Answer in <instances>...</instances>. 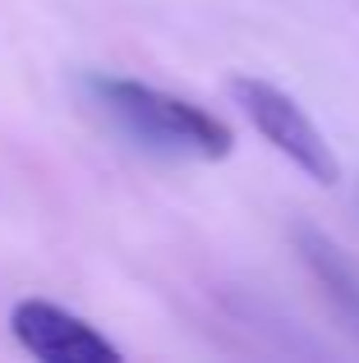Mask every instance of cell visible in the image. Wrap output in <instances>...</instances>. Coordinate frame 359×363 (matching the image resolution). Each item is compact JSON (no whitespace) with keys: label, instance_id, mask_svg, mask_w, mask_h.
<instances>
[{"label":"cell","instance_id":"obj_1","mask_svg":"<svg viewBox=\"0 0 359 363\" xmlns=\"http://www.w3.org/2000/svg\"><path fill=\"white\" fill-rule=\"evenodd\" d=\"M83 88L92 97V111L143 152L180 161H221L235 147L231 124L166 88L120 79V74H88Z\"/></svg>","mask_w":359,"mask_h":363},{"label":"cell","instance_id":"obj_2","mask_svg":"<svg viewBox=\"0 0 359 363\" xmlns=\"http://www.w3.org/2000/svg\"><path fill=\"white\" fill-rule=\"evenodd\" d=\"M226 92H231V101L240 106V116L295 170H304L314 184L332 189L336 179H341V161H336L332 143L323 138V129L314 124V116H309L286 88H277V83H267V79H253V74H235V79L226 83Z\"/></svg>","mask_w":359,"mask_h":363},{"label":"cell","instance_id":"obj_3","mask_svg":"<svg viewBox=\"0 0 359 363\" xmlns=\"http://www.w3.org/2000/svg\"><path fill=\"white\" fill-rule=\"evenodd\" d=\"M14 340L42 363H116L120 345H111L92 322L74 318L51 299H18L9 313Z\"/></svg>","mask_w":359,"mask_h":363},{"label":"cell","instance_id":"obj_4","mask_svg":"<svg viewBox=\"0 0 359 363\" xmlns=\"http://www.w3.org/2000/svg\"><path fill=\"white\" fill-rule=\"evenodd\" d=\"M295 248H299V257H304V267L314 272V281L323 285V294L336 308V318L359 336V262L336 240H327L323 230H314V225H299L295 230Z\"/></svg>","mask_w":359,"mask_h":363}]
</instances>
